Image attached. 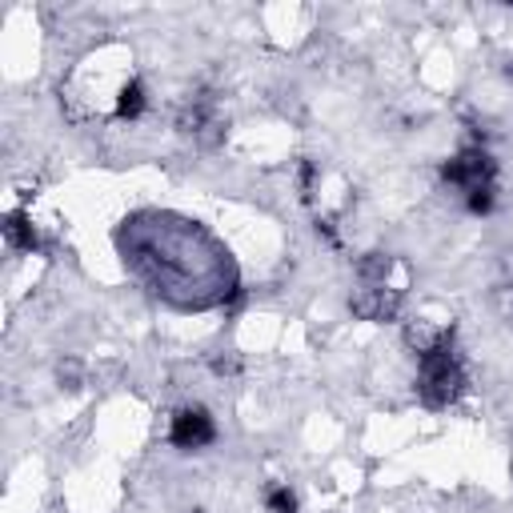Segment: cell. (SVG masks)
Here are the masks:
<instances>
[{
  "instance_id": "9",
  "label": "cell",
  "mask_w": 513,
  "mask_h": 513,
  "mask_svg": "<svg viewBox=\"0 0 513 513\" xmlns=\"http://www.w3.org/2000/svg\"><path fill=\"white\" fill-rule=\"evenodd\" d=\"M269 513H297V493L285 485H273L269 490Z\"/></svg>"
},
{
  "instance_id": "10",
  "label": "cell",
  "mask_w": 513,
  "mask_h": 513,
  "mask_svg": "<svg viewBox=\"0 0 513 513\" xmlns=\"http://www.w3.org/2000/svg\"><path fill=\"white\" fill-rule=\"evenodd\" d=\"M465 209L474 213V217H485V213H493V189L465 193Z\"/></svg>"
},
{
  "instance_id": "13",
  "label": "cell",
  "mask_w": 513,
  "mask_h": 513,
  "mask_svg": "<svg viewBox=\"0 0 513 513\" xmlns=\"http://www.w3.org/2000/svg\"><path fill=\"white\" fill-rule=\"evenodd\" d=\"M506 76H509V81H513V61H509V65H506Z\"/></svg>"
},
{
  "instance_id": "2",
  "label": "cell",
  "mask_w": 513,
  "mask_h": 513,
  "mask_svg": "<svg viewBox=\"0 0 513 513\" xmlns=\"http://www.w3.org/2000/svg\"><path fill=\"white\" fill-rule=\"evenodd\" d=\"M417 393L430 409H446L465 393V370L457 357V329H441L417 349Z\"/></svg>"
},
{
  "instance_id": "8",
  "label": "cell",
  "mask_w": 513,
  "mask_h": 513,
  "mask_svg": "<svg viewBox=\"0 0 513 513\" xmlns=\"http://www.w3.org/2000/svg\"><path fill=\"white\" fill-rule=\"evenodd\" d=\"M141 113H144V84L128 81L121 89V100H117V117H121V121H136Z\"/></svg>"
},
{
  "instance_id": "1",
  "label": "cell",
  "mask_w": 513,
  "mask_h": 513,
  "mask_svg": "<svg viewBox=\"0 0 513 513\" xmlns=\"http://www.w3.org/2000/svg\"><path fill=\"white\" fill-rule=\"evenodd\" d=\"M125 265L152 289L157 297L181 309H209L217 301L237 297V269L229 265H189L185 256L213 245L196 221L169 217V213H141L125 221L117 233Z\"/></svg>"
},
{
  "instance_id": "7",
  "label": "cell",
  "mask_w": 513,
  "mask_h": 513,
  "mask_svg": "<svg viewBox=\"0 0 513 513\" xmlns=\"http://www.w3.org/2000/svg\"><path fill=\"white\" fill-rule=\"evenodd\" d=\"M181 128L185 133H204V128H217V117H213L209 100H189L181 113Z\"/></svg>"
},
{
  "instance_id": "12",
  "label": "cell",
  "mask_w": 513,
  "mask_h": 513,
  "mask_svg": "<svg viewBox=\"0 0 513 513\" xmlns=\"http://www.w3.org/2000/svg\"><path fill=\"white\" fill-rule=\"evenodd\" d=\"M61 381H68V389H76V365H68V370L61 365Z\"/></svg>"
},
{
  "instance_id": "5",
  "label": "cell",
  "mask_w": 513,
  "mask_h": 513,
  "mask_svg": "<svg viewBox=\"0 0 513 513\" xmlns=\"http://www.w3.org/2000/svg\"><path fill=\"white\" fill-rule=\"evenodd\" d=\"M393 309H397V297L385 293V285H365V293L353 301V313H361V317H370V321L393 317Z\"/></svg>"
},
{
  "instance_id": "3",
  "label": "cell",
  "mask_w": 513,
  "mask_h": 513,
  "mask_svg": "<svg viewBox=\"0 0 513 513\" xmlns=\"http://www.w3.org/2000/svg\"><path fill=\"white\" fill-rule=\"evenodd\" d=\"M493 177H498V161L485 149H461L453 161L441 165V181L453 185L461 193H477V189H493Z\"/></svg>"
},
{
  "instance_id": "4",
  "label": "cell",
  "mask_w": 513,
  "mask_h": 513,
  "mask_svg": "<svg viewBox=\"0 0 513 513\" xmlns=\"http://www.w3.org/2000/svg\"><path fill=\"white\" fill-rule=\"evenodd\" d=\"M213 438H217V425H213V417L204 413L201 405L181 409V413L173 417V425H169V441H173L177 449H185V453L213 446Z\"/></svg>"
},
{
  "instance_id": "6",
  "label": "cell",
  "mask_w": 513,
  "mask_h": 513,
  "mask_svg": "<svg viewBox=\"0 0 513 513\" xmlns=\"http://www.w3.org/2000/svg\"><path fill=\"white\" fill-rule=\"evenodd\" d=\"M4 237L13 249H37V229L29 225L24 213H8L4 217Z\"/></svg>"
},
{
  "instance_id": "11",
  "label": "cell",
  "mask_w": 513,
  "mask_h": 513,
  "mask_svg": "<svg viewBox=\"0 0 513 513\" xmlns=\"http://www.w3.org/2000/svg\"><path fill=\"white\" fill-rule=\"evenodd\" d=\"M313 177H317L313 161H301V185H305V196H309V189H313Z\"/></svg>"
}]
</instances>
